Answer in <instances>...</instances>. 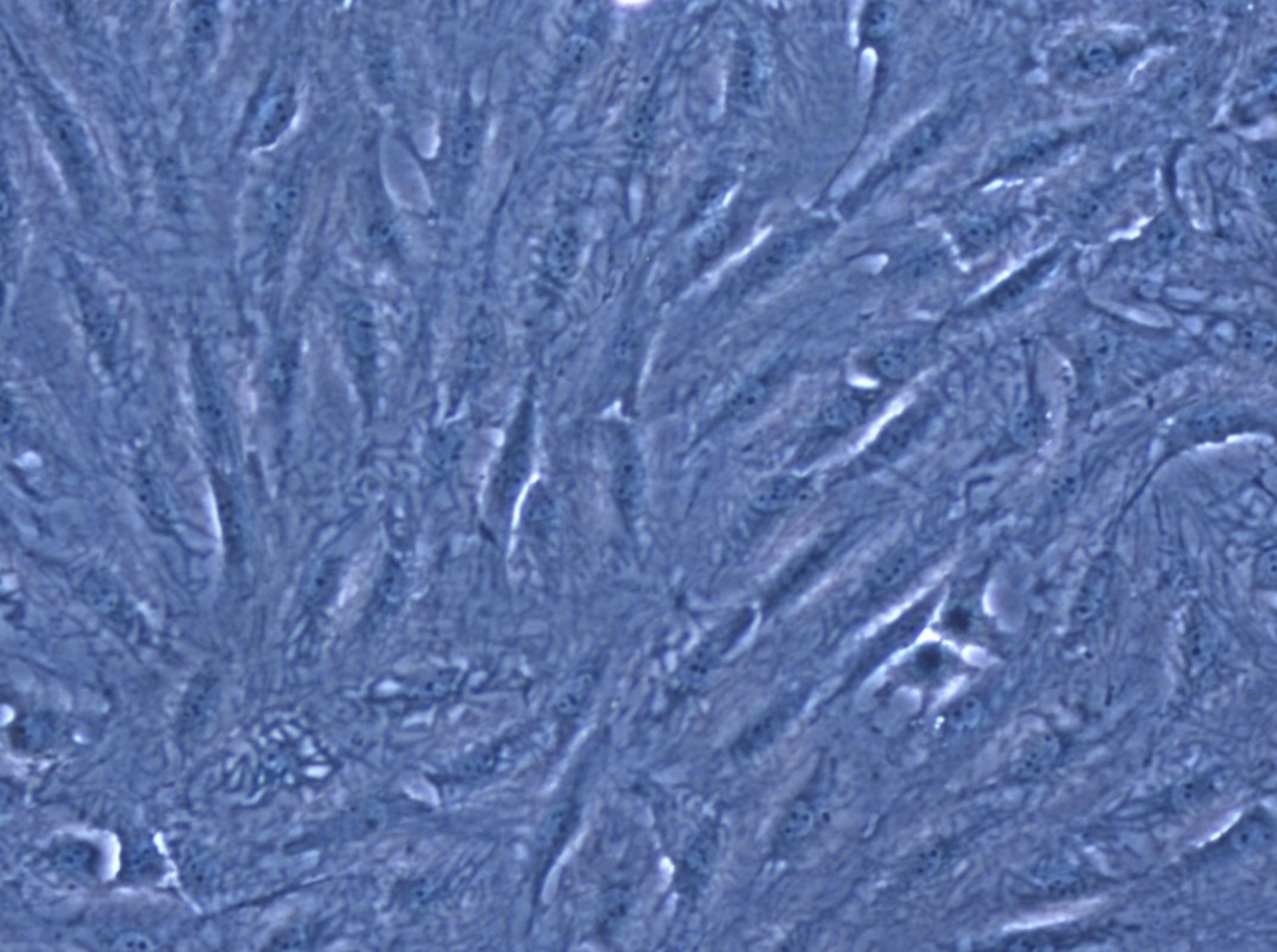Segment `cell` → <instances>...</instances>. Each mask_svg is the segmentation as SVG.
<instances>
[{
    "label": "cell",
    "mask_w": 1277,
    "mask_h": 952,
    "mask_svg": "<svg viewBox=\"0 0 1277 952\" xmlns=\"http://www.w3.org/2000/svg\"><path fill=\"white\" fill-rule=\"evenodd\" d=\"M301 191L297 185L289 184L275 197L273 212L275 225L279 229H288L293 224L301 208Z\"/></svg>",
    "instance_id": "cell-23"
},
{
    "label": "cell",
    "mask_w": 1277,
    "mask_h": 952,
    "mask_svg": "<svg viewBox=\"0 0 1277 952\" xmlns=\"http://www.w3.org/2000/svg\"><path fill=\"white\" fill-rule=\"evenodd\" d=\"M1257 185L1260 193L1264 198H1275L1276 192V160L1274 156L1260 161L1257 165Z\"/></svg>",
    "instance_id": "cell-32"
},
{
    "label": "cell",
    "mask_w": 1277,
    "mask_h": 952,
    "mask_svg": "<svg viewBox=\"0 0 1277 952\" xmlns=\"http://www.w3.org/2000/svg\"><path fill=\"white\" fill-rule=\"evenodd\" d=\"M729 239V226L724 222L707 227L697 239V254L704 259H714L725 249Z\"/></svg>",
    "instance_id": "cell-27"
},
{
    "label": "cell",
    "mask_w": 1277,
    "mask_h": 952,
    "mask_svg": "<svg viewBox=\"0 0 1277 952\" xmlns=\"http://www.w3.org/2000/svg\"><path fill=\"white\" fill-rule=\"evenodd\" d=\"M918 358V345L911 341H899L883 348L873 357V368L886 380L899 381L909 375Z\"/></svg>",
    "instance_id": "cell-17"
},
{
    "label": "cell",
    "mask_w": 1277,
    "mask_h": 952,
    "mask_svg": "<svg viewBox=\"0 0 1277 952\" xmlns=\"http://www.w3.org/2000/svg\"><path fill=\"white\" fill-rule=\"evenodd\" d=\"M1081 476L1079 468L1077 466L1067 467L1060 475L1054 478L1052 483V494L1058 501L1070 502L1075 499L1077 491L1080 489Z\"/></svg>",
    "instance_id": "cell-28"
},
{
    "label": "cell",
    "mask_w": 1277,
    "mask_h": 952,
    "mask_svg": "<svg viewBox=\"0 0 1277 952\" xmlns=\"http://www.w3.org/2000/svg\"><path fill=\"white\" fill-rule=\"evenodd\" d=\"M820 227L823 226H807L767 240L745 264L740 277L744 287L761 285L789 272L813 249L820 238Z\"/></svg>",
    "instance_id": "cell-2"
},
{
    "label": "cell",
    "mask_w": 1277,
    "mask_h": 952,
    "mask_svg": "<svg viewBox=\"0 0 1277 952\" xmlns=\"http://www.w3.org/2000/svg\"><path fill=\"white\" fill-rule=\"evenodd\" d=\"M946 625L954 633H963L970 625V617L965 609L957 608L947 615Z\"/></svg>",
    "instance_id": "cell-34"
},
{
    "label": "cell",
    "mask_w": 1277,
    "mask_h": 952,
    "mask_svg": "<svg viewBox=\"0 0 1277 952\" xmlns=\"http://www.w3.org/2000/svg\"><path fill=\"white\" fill-rule=\"evenodd\" d=\"M533 456V428L528 409H523L513 426L505 453L493 482V509L501 516L512 509L529 476Z\"/></svg>",
    "instance_id": "cell-1"
},
{
    "label": "cell",
    "mask_w": 1277,
    "mask_h": 952,
    "mask_svg": "<svg viewBox=\"0 0 1277 952\" xmlns=\"http://www.w3.org/2000/svg\"><path fill=\"white\" fill-rule=\"evenodd\" d=\"M1117 350V339L1110 333H1099L1088 343V354L1095 362L1105 363L1113 358Z\"/></svg>",
    "instance_id": "cell-31"
},
{
    "label": "cell",
    "mask_w": 1277,
    "mask_h": 952,
    "mask_svg": "<svg viewBox=\"0 0 1277 952\" xmlns=\"http://www.w3.org/2000/svg\"><path fill=\"white\" fill-rule=\"evenodd\" d=\"M997 224L992 220H978L968 225L963 231V243L968 248L981 249L986 248L996 238Z\"/></svg>",
    "instance_id": "cell-29"
},
{
    "label": "cell",
    "mask_w": 1277,
    "mask_h": 952,
    "mask_svg": "<svg viewBox=\"0 0 1277 952\" xmlns=\"http://www.w3.org/2000/svg\"><path fill=\"white\" fill-rule=\"evenodd\" d=\"M482 145V129L478 122H467L460 127L452 145V156L459 165L468 167L478 158Z\"/></svg>",
    "instance_id": "cell-22"
},
{
    "label": "cell",
    "mask_w": 1277,
    "mask_h": 952,
    "mask_svg": "<svg viewBox=\"0 0 1277 952\" xmlns=\"http://www.w3.org/2000/svg\"><path fill=\"white\" fill-rule=\"evenodd\" d=\"M1242 346L1255 355L1267 357L1275 348V331L1264 324L1246 326L1241 335Z\"/></svg>",
    "instance_id": "cell-26"
},
{
    "label": "cell",
    "mask_w": 1277,
    "mask_h": 952,
    "mask_svg": "<svg viewBox=\"0 0 1277 952\" xmlns=\"http://www.w3.org/2000/svg\"><path fill=\"white\" fill-rule=\"evenodd\" d=\"M947 126L946 119L929 118L907 131L891 149L882 169L873 175V182L866 183L863 192H870L872 189L875 191L877 185L894 175L909 173L919 167L923 161L941 148L947 134Z\"/></svg>",
    "instance_id": "cell-3"
},
{
    "label": "cell",
    "mask_w": 1277,
    "mask_h": 952,
    "mask_svg": "<svg viewBox=\"0 0 1277 952\" xmlns=\"http://www.w3.org/2000/svg\"><path fill=\"white\" fill-rule=\"evenodd\" d=\"M733 89L736 97L748 104H757L761 98V65L753 46L744 45L739 49L733 72Z\"/></svg>",
    "instance_id": "cell-16"
},
{
    "label": "cell",
    "mask_w": 1277,
    "mask_h": 952,
    "mask_svg": "<svg viewBox=\"0 0 1277 952\" xmlns=\"http://www.w3.org/2000/svg\"><path fill=\"white\" fill-rule=\"evenodd\" d=\"M806 490L807 481L804 478L795 476L767 478L755 489L752 505L759 513H777L800 501Z\"/></svg>",
    "instance_id": "cell-10"
},
{
    "label": "cell",
    "mask_w": 1277,
    "mask_h": 952,
    "mask_svg": "<svg viewBox=\"0 0 1277 952\" xmlns=\"http://www.w3.org/2000/svg\"><path fill=\"white\" fill-rule=\"evenodd\" d=\"M918 565L914 549H900L883 558L868 578V589L875 595L886 594L905 584Z\"/></svg>",
    "instance_id": "cell-12"
},
{
    "label": "cell",
    "mask_w": 1277,
    "mask_h": 952,
    "mask_svg": "<svg viewBox=\"0 0 1277 952\" xmlns=\"http://www.w3.org/2000/svg\"><path fill=\"white\" fill-rule=\"evenodd\" d=\"M942 657L941 649L934 646H927L920 649L918 653L915 665L918 667V670L927 674V673H932L933 671L938 670L939 666H941Z\"/></svg>",
    "instance_id": "cell-33"
},
{
    "label": "cell",
    "mask_w": 1277,
    "mask_h": 952,
    "mask_svg": "<svg viewBox=\"0 0 1277 952\" xmlns=\"http://www.w3.org/2000/svg\"><path fill=\"white\" fill-rule=\"evenodd\" d=\"M980 710L981 704L977 699H962L949 712L948 721L951 726L956 728L968 727L970 724L975 723L978 715H980Z\"/></svg>",
    "instance_id": "cell-30"
},
{
    "label": "cell",
    "mask_w": 1277,
    "mask_h": 952,
    "mask_svg": "<svg viewBox=\"0 0 1277 952\" xmlns=\"http://www.w3.org/2000/svg\"><path fill=\"white\" fill-rule=\"evenodd\" d=\"M581 245L576 232L562 229L552 236L547 251V267L558 281H568L577 274Z\"/></svg>",
    "instance_id": "cell-15"
},
{
    "label": "cell",
    "mask_w": 1277,
    "mask_h": 952,
    "mask_svg": "<svg viewBox=\"0 0 1277 952\" xmlns=\"http://www.w3.org/2000/svg\"><path fill=\"white\" fill-rule=\"evenodd\" d=\"M895 18V7L886 2L871 3L862 18V31L868 40H881L890 31Z\"/></svg>",
    "instance_id": "cell-24"
},
{
    "label": "cell",
    "mask_w": 1277,
    "mask_h": 952,
    "mask_svg": "<svg viewBox=\"0 0 1277 952\" xmlns=\"http://www.w3.org/2000/svg\"><path fill=\"white\" fill-rule=\"evenodd\" d=\"M814 812L810 805L805 802L796 804L790 810L785 819H783L780 828V837L785 842H791L805 835L813 824Z\"/></svg>",
    "instance_id": "cell-25"
},
{
    "label": "cell",
    "mask_w": 1277,
    "mask_h": 952,
    "mask_svg": "<svg viewBox=\"0 0 1277 952\" xmlns=\"http://www.w3.org/2000/svg\"><path fill=\"white\" fill-rule=\"evenodd\" d=\"M1044 428H1046V425H1044L1042 411L1034 404L1019 407L1014 412L1012 423H1010V431H1012L1014 439L1020 444H1024V446H1032V444L1038 443V440L1042 438Z\"/></svg>",
    "instance_id": "cell-18"
},
{
    "label": "cell",
    "mask_w": 1277,
    "mask_h": 952,
    "mask_svg": "<svg viewBox=\"0 0 1277 952\" xmlns=\"http://www.w3.org/2000/svg\"><path fill=\"white\" fill-rule=\"evenodd\" d=\"M778 377L780 372L775 368V371L767 372L745 383L730 401L728 412L731 419L748 421L758 416L770 402L776 390Z\"/></svg>",
    "instance_id": "cell-11"
},
{
    "label": "cell",
    "mask_w": 1277,
    "mask_h": 952,
    "mask_svg": "<svg viewBox=\"0 0 1277 952\" xmlns=\"http://www.w3.org/2000/svg\"><path fill=\"white\" fill-rule=\"evenodd\" d=\"M644 490V467L634 451H625L618 457L612 472V495L625 515L638 509Z\"/></svg>",
    "instance_id": "cell-9"
},
{
    "label": "cell",
    "mask_w": 1277,
    "mask_h": 952,
    "mask_svg": "<svg viewBox=\"0 0 1277 952\" xmlns=\"http://www.w3.org/2000/svg\"><path fill=\"white\" fill-rule=\"evenodd\" d=\"M217 11L213 3H197L188 18V37L195 46L210 44L216 35Z\"/></svg>",
    "instance_id": "cell-19"
},
{
    "label": "cell",
    "mask_w": 1277,
    "mask_h": 952,
    "mask_svg": "<svg viewBox=\"0 0 1277 952\" xmlns=\"http://www.w3.org/2000/svg\"><path fill=\"white\" fill-rule=\"evenodd\" d=\"M294 112H296V104L289 94L282 93L270 99L261 109L256 120L255 136L258 144L260 146L274 144L291 124Z\"/></svg>",
    "instance_id": "cell-13"
},
{
    "label": "cell",
    "mask_w": 1277,
    "mask_h": 952,
    "mask_svg": "<svg viewBox=\"0 0 1277 952\" xmlns=\"http://www.w3.org/2000/svg\"><path fill=\"white\" fill-rule=\"evenodd\" d=\"M595 676L592 673H581L576 678L569 681L566 688L559 694L555 709L560 715H574L581 712L582 708L588 702L593 688H595Z\"/></svg>",
    "instance_id": "cell-20"
},
{
    "label": "cell",
    "mask_w": 1277,
    "mask_h": 952,
    "mask_svg": "<svg viewBox=\"0 0 1277 952\" xmlns=\"http://www.w3.org/2000/svg\"><path fill=\"white\" fill-rule=\"evenodd\" d=\"M843 533L829 534L807 549L801 557L796 558L783 572L771 595L768 596L770 607L800 595L806 587L813 584L815 578H818L825 568L829 567L834 557L838 556L843 544Z\"/></svg>",
    "instance_id": "cell-4"
},
{
    "label": "cell",
    "mask_w": 1277,
    "mask_h": 952,
    "mask_svg": "<svg viewBox=\"0 0 1277 952\" xmlns=\"http://www.w3.org/2000/svg\"><path fill=\"white\" fill-rule=\"evenodd\" d=\"M868 411V404L865 399L858 393L843 392L841 395L834 397L821 411L819 428L821 429L820 437H834V435H841L847 431L857 428L862 424Z\"/></svg>",
    "instance_id": "cell-8"
},
{
    "label": "cell",
    "mask_w": 1277,
    "mask_h": 952,
    "mask_svg": "<svg viewBox=\"0 0 1277 952\" xmlns=\"http://www.w3.org/2000/svg\"><path fill=\"white\" fill-rule=\"evenodd\" d=\"M1052 260L1041 259L1036 263L1030 264L1029 267L1020 270L1014 277L1009 278L999 287H997L991 296L987 298L985 307L989 309L1000 310L1004 307L1013 305L1019 298H1022L1030 288H1032L1043 278L1044 273L1051 269Z\"/></svg>",
    "instance_id": "cell-14"
},
{
    "label": "cell",
    "mask_w": 1277,
    "mask_h": 952,
    "mask_svg": "<svg viewBox=\"0 0 1277 952\" xmlns=\"http://www.w3.org/2000/svg\"><path fill=\"white\" fill-rule=\"evenodd\" d=\"M1080 68L1094 78L1107 77L1118 65V55L1105 42H1093L1080 56Z\"/></svg>",
    "instance_id": "cell-21"
},
{
    "label": "cell",
    "mask_w": 1277,
    "mask_h": 952,
    "mask_svg": "<svg viewBox=\"0 0 1277 952\" xmlns=\"http://www.w3.org/2000/svg\"><path fill=\"white\" fill-rule=\"evenodd\" d=\"M929 412L922 406L910 407L894 417L867 448L863 462L873 467L894 461L913 446L927 426Z\"/></svg>",
    "instance_id": "cell-5"
},
{
    "label": "cell",
    "mask_w": 1277,
    "mask_h": 952,
    "mask_svg": "<svg viewBox=\"0 0 1277 952\" xmlns=\"http://www.w3.org/2000/svg\"><path fill=\"white\" fill-rule=\"evenodd\" d=\"M1067 141V137L1062 135L1038 134L1028 137L1005 155L996 175H1017L1041 167L1065 148Z\"/></svg>",
    "instance_id": "cell-7"
},
{
    "label": "cell",
    "mask_w": 1277,
    "mask_h": 952,
    "mask_svg": "<svg viewBox=\"0 0 1277 952\" xmlns=\"http://www.w3.org/2000/svg\"><path fill=\"white\" fill-rule=\"evenodd\" d=\"M45 129L49 132L50 140L53 141L54 149L58 151V156L69 177L77 182H80V179L84 182L85 178H90L92 156H90L87 135L78 120L68 114L56 112L46 118Z\"/></svg>",
    "instance_id": "cell-6"
}]
</instances>
